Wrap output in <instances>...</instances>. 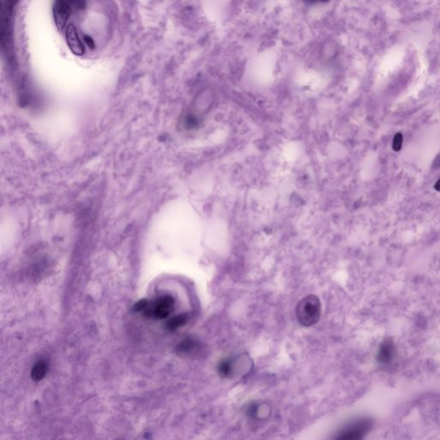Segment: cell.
<instances>
[{"instance_id":"cell-7","label":"cell","mask_w":440,"mask_h":440,"mask_svg":"<svg viewBox=\"0 0 440 440\" xmlns=\"http://www.w3.org/2000/svg\"><path fill=\"white\" fill-rule=\"evenodd\" d=\"M271 409L265 403L255 402L251 403L246 409V414L250 419L260 420L267 418L270 415Z\"/></svg>"},{"instance_id":"cell-2","label":"cell","mask_w":440,"mask_h":440,"mask_svg":"<svg viewBox=\"0 0 440 440\" xmlns=\"http://www.w3.org/2000/svg\"><path fill=\"white\" fill-rule=\"evenodd\" d=\"M250 364L243 356H228L218 362L217 372L220 378L231 379L248 370Z\"/></svg>"},{"instance_id":"cell-17","label":"cell","mask_w":440,"mask_h":440,"mask_svg":"<svg viewBox=\"0 0 440 440\" xmlns=\"http://www.w3.org/2000/svg\"><path fill=\"white\" fill-rule=\"evenodd\" d=\"M434 188H435V190L438 191V192H440V179L437 181L435 184H434Z\"/></svg>"},{"instance_id":"cell-8","label":"cell","mask_w":440,"mask_h":440,"mask_svg":"<svg viewBox=\"0 0 440 440\" xmlns=\"http://www.w3.org/2000/svg\"><path fill=\"white\" fill-rule=\"evenodd\" d=\"M394 346L391 341L386 340L378 351V360L382 364H387L392 361L394 356Z\"/></svg>"},{"instance_id":"cell-11","label":"cell","mask_w":440,"mask_h":440,"mask_svg":"<svg viewBox=\"0 0 440 440\" xmlns=\"http://www.w3.org/2000/svg\"><path fill=\"white\" fill-rule=\"evenodd\" d=\"M198 348V343L193 339H187L181 341L178 346V350L182 354H192Z\"/></svg>"},{"instance_id":"cell-10","label":"cell","mask_w":440,"mask_h":440,"mask_svg":"<svg viewBox=\"0 0 440 440\" xmlns=\"http://www.w3.org/2000/svg\"><path fill=\"white\" fill-rule=\"evenodd\" d=\"M48 371V365L44 361H38L32 369L31 377L34 381H41Z\"/></svg>"},{"instance_id":"cell-1","label":"cell","mask_w":440,"mask_h":440,"mask_svg":"<svg viewBox=\"0 0 440 440\" xmlns=\"http://www.w3.org/2000/svg\"><path fill=\"white\" fill-rule=\"evenodd\" d=\"M321 310V302L316 296L311 295L302 299L296 311L298 322L305 327L315 325L320 319Z\"/></svg>"},{"instance_id":"cell-6","label":"cell","mask_w":440,"mask_h":440,"mask_svg":"<svg viewBox=\"0 0 440 440\" xmlns=\"http://www.w3.org/2000/svg\"><path fill=\"white\" fill-rule=\"evenodd\" d=\"M66 38L70 50L77 56L84 54L85 49L75 26L69 25L66 29Z\"/></svg>"},{"instance_id":"cell-16","label":"cell","mask_w":440,"mask_h":440,"mask_svg":"<svg viewBox=\"0 0 440 440\" xmlns=\"http://www.w3.org/2000/svg\"><path fill=\"white\" fill-rule=\"evenodd\" d=\"M309 2L315 4V3H327L329 0H308Z\"/></svg>"},{"instance_id":"cell-12","label":"cell","mask_w":440,"mask_h":440,"mask_svg":"<svg viewBox=\"0 0 440 440\" xmlns=\"http://www.w3.org/2000/svg\"><path fill=\"white\" fill-rule=\"evenodd\" d=\"M402 144H403V136L401 132H397L393 139L392 149L395 152H400L402 150Z\"/></svg>"},{"instance_id":"cell-15","label":"cell","mask_w":440,"mask_h":440,"mask_svg":"<svg viewBox=\"0 0 440 440\" xmlns=\"http://www.w3.org/2000/svg\"><path fill=\"white\" fill-rule=\"evenodd\" d=\"M433 168L435 170L440 169V153L437 155L436 157L433 161Z\"/></svg>"},{"instance_id":"cell-14","label":"cell","mask_w":440,"mask_h":440,"mask_svg":"<svg viewBox=\"0 0 440 440\" xmlns=\"http://www.w3.org/2000/svg\"><path fill=\"white\" fill-rule=\"evenodd\" d=\"M83 42H84V43L88 46V48L91 49V50H93V49H95V48H96V45H95V42H94L93 39L91 38L89 35H84V36H83Z\"/></svg>"},{"instance_id":"cell-3","label":"cell","mask_w":440,"mask_h":440,"mask_svg":"<svg viewBox=\"0 0 440 440\" xmlns=\"http://www.w3.org/2000/svg\"><path fill=\"white\" fill-rule=\"evenodd\" d=\"M174 306L175 299L173 297L170 295H166L158 298L155 302H149V305H147V307L142 312L146 317L162 320L166 318L171 314V312L173 311Z\"/></svg>"},{"instance_id":"cell-13","label":"cell","mask_w":440,"mask_h":440,"mask_svg":"<svg viewBox=\"0 0 440 440\" xmlns=\"http://www.w3.org/2000/svg\"><path fill=\"white\" fill-rule=\"evenodd\" d=\"M148 305H149V301L141 300V301L138 302L136 304L135 306H134V310H135V311L142 312L147 307Z\"/></svg>"},{"instance_id":"cell-9","label":"cell","mask_w":440,"mask_h":440,"mask_svg":"<svg viewBox=\"0 0 440 440\" xmlns=\"http://www.w3.org/2000/svg\"><path fill=\"white\" fill-rule=\"evenodd\" d=\"M187 320H188V316L187 314L175 315L174 317L169 320V322H167V329H169L170 331H176L177 329L181 328L182 326L185 325L187 323Z\"/></svg>"},{"instance_id":"cell-4","label":"cell","mask_w":440,"mask_h":440,"mask_svg":"<svg viewBox=\"0 0 440 440\" xmlns=\"http://www.w3.org/2000/svg\"><path fill=\"white\" fill-rule=\"evenodd\" d=\"M369 419H361L349 423L339 433V440H359L367 433L371 427Z\"/></svg>"},{"instance_id":"cell-5","label":"cell","mask_w":440,"mask_h":440,"mask_svg":"<svg viewBox=\"0 0 440 440\" xmlns=\"http://www.w3.org/2000/svg\"><path fill=\"white\" fill-rule=\"evenodd\" d=\"M72 11L73 8L70 4L69 0H55L52 11L56 27L59 31H63L64 28H66L67 20Z\"/></svg>"}]
</instances>
